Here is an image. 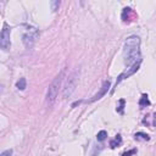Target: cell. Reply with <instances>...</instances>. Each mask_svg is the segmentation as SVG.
Returning <instances> with one entry per match:
<instances>
[{
    "mask_svg": "<svg viewBox=\"0 0 156 156\" xmlns=\"http://www.w3.org/2000/svg\"><path fill=\"white\" fill-rule=\"evenodd\" d=\"M120 104H121V106L117 109V111L122 113V112H123V105H124V100H120Z\"/></svg>",
    "mask_w": 156,
    "mask_h": 156,
    "instance_id": "cell-14",
    "label": "cell"
},
{
    "mask_svg": "<svg viewBox=\"0 0 156 156\" xmlns=\"http://www.w3.org/2000/svg\"><path fill=\"white\" fill-rule=\"evenodd\" d=\"M63 78H65V70H62L57 76L54 78V80L51 82V84L49 85L48 91H47V104L49 106H53L56 99H57V95H59V90L62 85L63 82Z\"/></svg>",
    "mask_w": 156,
    "mask_h": 156,
    "instance_id": "cell-2",
    "label": "cell"
},
{
    "mask_svg": "<svg viewBox=\"0 0 156 156\" xmlns=\"http://www.w3.org/2000/svg\"><path fill=\"white\" fill-rule=\"evenodd\" d=\"M16 87H17V89H20V90H25V89H26V87H27L26 78H20L19 80H17Z\"/></svg>",
    "mask_w": 156,
    "mask_h": 156,
    "instance_id": "cell-8",
    "label": "cell"
},
{
    "mask_svg": "<svg viewBox=\"0 0 156 156\" xmlns=\"http://www.w3.org/2000/svg\"><path fill=\"white\" fill-rule=\"evenodd\" d=\"M139 105H140V106L150 105V101H149V99H148L146 95H143V96H142V99H140V101H139Z\"/></svg>",
    "mask_w": 156,
    "mask_h": 156,
    "instance_id": "cell-11",
    "label": "cell"
},
{
    "mask_svg": "<svg viewBox=\"0 0 156 156\" xmlns=\"http://www.w3.org/2000/svg\"><path fill=\"white\" fill-rule=\"evenodd\" d=\"M106 137H107V132L106 131H100L96 134V139H98V142H102V140L106 139Z\"/></svg>",
    "mask_w": 156,
    "mask_h": 156,
    "instance_id": "cell-10",
    "label": "cell"
},
{
    "mask_svg": "<svg viewBox=\"0 0 156 156\" xmlns=\"http://www.w3.org/2000/svg\"><path fill=\"white\" fill-rule=\"evenodd\" d=\"M124 65L131 67L138 62H142L140 55V38L138 36H131L126 39L123 47Z\"/></svg>",
    "mask_w": 156,
    "mask_h": 156,
    "instance_id": "cell-1",
    "label": "cell"
},
{
    "mask_svg": "<svg viewBox=\"0 0 156 156\" xmlns=\"http://www.w3.org/2000/svg\"><path fill=\"white\" fill-rule=\"evenodd\" d=\"M78 78H79V71L78 70L73 71L70 76L67 77L65 84H63V88H62V98L63 99H67V98H70L72 95V93L77 87Z\"/></svg>",
    "mask_w": 156,
    "mask_h": 156,
    "instance_id": "cell-3",
    "label": "cell"
},
{
    "mask_svg": "<svg viewBox=\"0 0 156 156\" xmlns=\"http://www.w3.org/2000/svg\"><path fill=\"white\" fill-rule=\"evenodd\" d=\"M37 36H38V33L33 34L32 31H31V32H28V33H26V34H23V39H22V40H23L25 47L28 48V49H31L33 45H34V43H36V38H37Z\"/></svg>",
    "mask_w": 156,
    "mask_h": 156,
    "instance_id": "cell-7",
    "label": "cell"
},
{
    "mask_svg": "<svg viewBox=\"0 0 156 156\" xmlns=\"http://www.w3.org/2000/svg\"><path fill=\"white\" fill-rule=\"evenodd\" d=\"M110 85H111V83H110V80H105V82L102 83V87L100 88V90H99V93H96L91 99L89 100V102H93V101H96V100H99V99H101V98L105 95L106 93H107V90H109V88H110Z\"/></svg>",
    "mask_w": 156,
    "mask_h": 156,
    "instance_id": "cell-6",
    "label": "cell"
},
{
    "mask_svg": "<svg viewBox=\"0 0 156 156\" xmlns=\"http://www.w3.org/2000/svg\"><path fill=\"white\" fill-rule=\"evenodd\" d=\"M11 155H12V150L9 149V150H5V151H3L0 156H11Z\"/></svg>",
    "mask_w": 156,
    "mask_h": 156,
    "instance_id": "cell-13",
    "label": "cell"
},
{
    "mask_svg": "<svg viewBox=\"0 0 156 156\" xmlns=\"http://www.w3.org/2000/svg\"><path fill=\"white\" fill-rule=\"evenodd\" d=\"M121 143H122V138H121V135H117L113 140H111V143H110V146H111L112 149H115L116 146L121 145Z\"/></svg>",
    "mask_w": 156,
    "mask_h": 156,
    "instance_id": "cell-9",
    "label": "cell"
},
{
    "mask_svg": "<svg viewBox=\"0 0 156 156\" xmlns=\"http://www.w3.org/2000/svg\"><path fill=\"white\" fill-rule=\"evenodd\" d=\"M10 34H11V28L8 27V25H4L1 34H0V47H1L3 50H9L10 49Z\"/></svg>",
    "mask_w": 156,
    "mask_h": 156,
    "instance_id": "cell-4",
    "label": "cell"
},
{
    "mask_svg": "<svg viewBox=\"0 0 156 156\" xmlns=\"http://www.w3.org/2000/svg\"><path fill=\"white\" fill-rule=\"evenodd\" d=\"M60 6V1H51V9L54 11H56Z\"/></svg>",
    "mask_w": 156,
    "mask_h": 156,
    "instance_id": "cell-12",
    "label": "cell"
},
{
    "mask_svg": "<svg viewBox=\"0 0 156 156\" xmlns=\"http://www.w3.org/2000/svg\"><path fill=\"white\" fill-rule=\"evenodd\" d=\"M139 66H140V62H138V63H135V65H133V66H131V67H127L126 70L122 72L118 76V78H117V82H116V88H117V85L122 82L123 79H126V78H128V77H131L132 74H134L138 70H139Z\"/></svg>",
    "mask_w": 156,
    "mask_h": 156,
    "instance_id": "cell-5",
    "label": "cell"
}]
</instances>
